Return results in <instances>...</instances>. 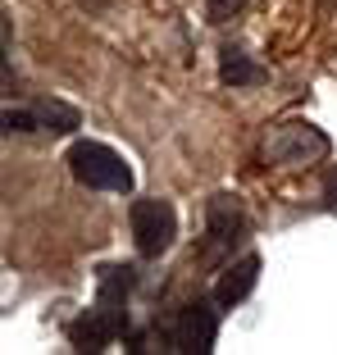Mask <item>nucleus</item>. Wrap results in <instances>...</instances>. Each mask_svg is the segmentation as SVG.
I'll use <instances>...</instances> for the list:
<instances>
[{
  "mask_svg": "<svg viewBox=\"0 0 337 355\" xmlns=\"http://www.w3.org/2000/svg\"><path fill=\"white\" fill-rule=\"evenodd\" d=\"M69 173L92 191H132V168L105 141H74L69 146Z\"/></svg>",
  "mask_w": 337,
  "mask_h": 355,
  "instance_id": "obj_2",
  "label": "nucleus"
},
{
  "mask_svg": "<svg viewBox=\"0 0 337 355\" xmlns=\"http://www.w3.org/2000/svg\"><path fill=\"white\" fill-rule=\"evenodd\" d=\"M37 110H5V132H37Z\"/></svg>",
  "mask_w": 337,
  "mask_h": 355,
  "instance_id": "obj_11",
  "label": "nucleus"
},
{
  "mask_svg": "<svg viewBox=\"0 0 337 355\" xmlns=\"http://www.w3.org/2000/svg\"><path fill=\"white\" fill-rule=\"evenodd\" d=\"M219 78L237 92V87H260L264 78H269V69L264 64H255L246 51H237V46H223L219 51Z\"/></svg>",
  "mask_w": 337,
  "mask_h": 355,
  "instance_id": "obj_8",
  "label": "nucleus"
},
{
  "mask_svg": "<svg viewBox=\"0 0 337 355\" xmlns=\"http://www.w3.org/2000/svg\"><path fill=\"white\" fill-rule=\"evenodd\" d=\"M242 5H246V0H205V19H210V23H228Z\"/></svg>",
  "mask_w": 337,
  "mask_h": 355,
  "instance_id": "obj_12",
  "label": "nucleus"
},
{
  "mask_svg": "<svg viewBox=\"0 0 337 355\" xmlns=\"http://www.w3.org/2000/svg\"><path fill=\"white\" fill-rule=\"evenodd\" d=\"M132 241H137V251L146 255V260H159V255L173 246V237H178V214H173V205L159 196H146V200H132Z\"/></svg>",
  "mask_w": 337,
  "mask_h": 355,
  "instance_id": "obj_3",
  "label": "nucleus"
},
{
  "mask_svg": "<svg viewBox=\"0 0 337 355\" xmlns=\"http://www.w3.org/2000/svg\"><path fill=\"white\" fill-rule=\"evenodd\" d=\"M219 305V301H214ZM210 301H191L173 314V324L164 328V342L168 351H182V355H210L214 351V337H219V314H214Z\"/></svg>",
  "mask_w": 337,
  "mask_h": 355,
  "instance_id": "obj_4",
  "label": "nucleus"
},
{
  "mask_svg": "<svg viewBox=\"0 0 337 355\" xmlns=\"http://www.w3.org/2000/svg\"><path fill=\"white\" fill-rule=\"evenodd\" d=\"M132 282H137V269H132V264H110V269H101V287H96V301L128 310V292H132Z\"/></svg>",
  "mask_w": 337,
  "mask_h": 355,
  "instance_id": "obj_9",
  "label": "nucleus"
},
{
  "mask_svg": "<svg viewBox=\"0 0 337 355\" xmlns=\"http://www.w3.org/2000/svg\"><path fill=\"white\" fill-rule=\"evenodd\" d=\"M123 328H128V310L96 301L87 314H78L74 324H69V342H74L78 351H105L114 337H123Z\"/></svg>",
  "mask_w": 337,
  "mask_h": 355,
  "instance_id": "obj_5",
  "label": "nucleus"
},
{
  "mask_svg": "<svg viewBox=\"0 0 337 355\" xmlns=\"http://www.w3.org/2000/svg\"><path fill=\"white\" fill-rule=\"evenodd\" d=\"M32 110H37V123H42L46 132H74V128H83V114H78L74 105L55 101V96H46V101H37Z\"/></svg>",
  "mask_w": 337,
  "mask_h": 355,
  "instance_id": "obj_10",
  "label": "nucleus"
},
{
  "mask_svg": "<svg viewBox=\"0 0 337 355\" xmlns=\"http://www.w3.org/2000/svg\"><path fill=\"white\" fill-rule=\"evenodd\" d=\"M205 223H210V255L219 260L232 241L242 237L246 214H242V205H237V196H214L210 209H205Z\"/></svg>",
  "mask_w": 337,
  "mask_h": 355,
  "instance_id": "obj_6",
  "label": "nucleus"
},
{
  "mask_svg": "<svg viewBox=\"0 0 337 355\" xmlns=\"http://www.w3.org/2000/svg\"><path fill=\"white\" fill-rule=\"evenodd\" d=\"M255 278H260V255H242L237 264H228V269L219 273V287H214V301L219 305H237L251 296Z\"/></svg>",
  "mask_w": 337,
  "mask_h": 355,
  "instance_id": "obj_7",
  "label": "nucleus"
},
{
  "mask_svg": "<svg viewBox=\"0 0 337 355\" xmlns=\"http://www.w3.org/2000/svg\"><path fill=\"white\" fill-rule=\"evenodd\" d=\"M260 150H264V159L278 164V168H306V164H319V159L333 150V141H328V132L315 128L310 119H283V123H274L264 132Z\"/></svg>",
  "mask_w": 337,
  "mask_h": 355,
  "instance_id": "obj_1",
  "label": "nucleus"
}]
</instances>
